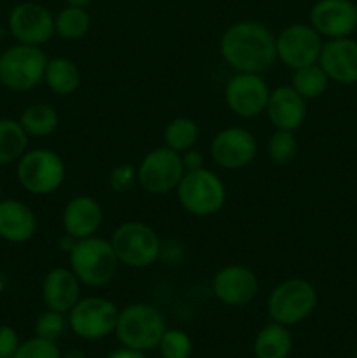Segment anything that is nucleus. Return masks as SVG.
I'll return each mask as SVG.
<instances>
[{
	"mask_svg": "<svg viewBox=\"0 0 357 358\" xmlns=\"http://www.w3.org/2000/svg\"><path fill=\"white\" fill-rule=\"evenodd\" d=\"M9 31L18 44L41 48L55 35V16L42 3L21 2L10 10Z\"/></svg>",
	"mask_w": 357,
	"mask_h": 358,
	"instance_id": "nucleus-14",
	"label": "nucleus"
},
{
	"mask_svg": "<svg viewBox=\"0 0 357 358\" xmlns=\"http://www.w3.org/2000/svg\"><path fill=\"white\" fill-rule=\"evenodd\" d=\"M93 2V0H65L66 6L70 7H80V9H88V6Z\"/></svg>",
	"mask_w": 357,
	"mask_h": 358,
	"instance_id": "nucleus-38",
	"label": "nucleus"
},
{
	"mask_svg": "<svg viewBox=\"0 0 357 358\" xmlns=\"http://www.w3.org/2000/svg\"><path fill=\"white\" fill-rule=\"evenodd\" d=\"M175 192L182 208L195 217L216 215L226 203V185L209 168L186 171Z\"/></svg>",
	"mask_w": 357,
	"mask_h": 358,
	"instance_id": "nucleus-6",
	"label": "nucleus"
},
{
	"mask_svg": "<svg viewBox=\"0 0 357 358\" xmlns=\"http://www.w3.org/2000/svg\"><path fill=\"white\" fill-rule=\"evenodd\" d=\"M167 322L160 310L147 303H133L119 310L115 338L125 348L149 352L160 346Z\"/></svg>",
	"mask_w": 357,
	"mask_h": 358,
	"instance_id": "nucleus-3",
	"label": "nucleus"
},
{
	"mask_svg": "<svg viewBox=\"0 0 357 358\" xmlns=\"http://www.w3.org/2000/svg\"><path fill=\"white\" fill-rule=\"evenodd\" d=\"M184 173L182 156L167 145L147 152L136 166L139 185L150 196H163L175 191Z\"/></svg>",
	"mask_w": 357,
	"mask_h": 358,
	"instance_id": "nucleus-9",
	"label": "nucleus"
},
{
	"mask_svg": "<svg viewBox=\"0 0 357 358\" xmlns=\"http://www.w3.org/2000/svg\"><path fill=\"white\" fill-rule=\"evenodd\" d=\"M16 177L21 187L35 196H49L58 191L66 177L62 156L51 149H31L20 157Z\"/></svg>",
	"mask_w": 357,
	"mask_h": 358,
	"instance_id": "nucleus-7",
	"label": "nucleus"
},
{
	"mask_svg": "<svg viewBox=\"0 0 357 358\" xmlns=\"http://www.w3.org/2000/svg\"><path fill=\"white\" fill-rule=\"evenodd\" d=\"M66 325H69V318L65 317V313L48 310L38 315L37 320H35V336L56 343V339L63 336Z\"/></svg>",
	"mask_w": 357,
	"mask_h": 358,
	"instance_id": "nucleus-31",
	"label": "nucleus"
},
{
	"mask_svg": "<svg viewBox=\"0 0 357 358\" xmlns=\"http://www.w3.org/2000/svg\"><path fill=\"white\" fill-rule=\"evenodd\" d=\"M310 24L328 41L350 37L357 30V3L352 0H318L310 9Z\"/></svg>",
	"mask_w": 357,
	"mask_h": 358,
	"instance_id": "nucleus-16",
	"label": "nucleus"
},
{
	"mask_svg": "<svg viewBox=\"0 0 357 358\" xmlns=\"http://www.w3.org/2000/svg\"><path fill=\"white\" fill-rule=\"evenodd\" d=\"M258 156V140L240 126L220 129L210 142V157L223 170L237 171L247 168Z\"/></svg>",
	"mask_w": 357,
	"mask_h": 358,
	"instance_id": "nucleus-12",
	"label": "nucleus"
},
{
	"mask_svg": "<svg viewBox=\"0 0 357 358\" xmlns=\"http://www.w3.org/2000/svg\"><path fill=\"white\" fill-rule=\"evenodd\" d=\"M298 156V140L294 131L275 129L268 140V157L276 166L290 164Z\"/></svg>",
	"mask_w": 357,
	"mask_h": 358,
	"instance_id": "nucleus-29",
	"label": "nucleus"
},
{
	"mask_svg": "<svg viewBox=\"0 0 357 358\" xmlns=\"http://www.w3.org/2000/svg\"><path fill=\"white\" fill-rule=\"evenodd\" d=\"M20 345L18 332L10 325H0V358H13Z\"/></svg>",
	"mask_w": 357,
	"mask_h": 358,
	"instance_id": "nucleus-34",
	"label": "nucleus"
},
{
	"mask_svg": "<svg viewBox=\"0 0 357 358\" xmlns=\"http://www.w3.org/2000/svg\"><path fill=\"white\" fill-rule=\"evenodd\" d=\"M13 358H62V352L55 341L42 338H31L21 343Z\"/></svg>",
	"mask_w": 357,
	"mask_h": 358,
	"instance_id": "nucleus-32",
	"label": "nucleus"
},
{
	"mask_svg": "<svg viewBox=\"0 0 357 358\" xmlns=\"http://www.w3.org/2000/svg\"><path fill=\"white\" fill-rule=\"evenodd\" d=\"M182 156V163H184L186 171H192V170H200V168H205V156H203L200 150H196L195 147L186 152L181 154Z\"/></svg>",
	"mask_w": 357,
	"mask_h": 358,
	"instance_id": "nucleus-35",
	"label": "nucleus"
},
{
	"mask_svg": "<svg viewBox=\"0 0 357 358\" xmlns=\"http://www.w3.org/2000/svg\"><path fill=\"white\" fill-rule=\"evenodd\" d=\"M270 91L272 90L259 73L237 72L224 87V98L234 115L252 119L265 114Z\"/></svg>",
	"mask_w": 357,
	"mask_h": 358,
	"instance_id": "nucleus-13",
	"label": "nucleus"
},
{
	"mask_svg": "<svg viewBox=\"0 0 357 358\" xmlns=\"http://www.w3.org/2000/svg\"><path fill=\"white\" fill-rule=\"evenodd\" d=\"M48 56L37 45L14 44L0 55V84L14 93H27L44 83Z\"/></svg>",
	"mask_w": 357,
	"mask_h": 358,
	"instance_id": "nucleus-5",
	"label": "nucleus"
},
{
	"mask_svg": "<svg viewBox=\"0 0 357 358\" xmlns=\"http://www.w3.org/2000/svg\"><path fill=\"white\" fill-rule=\"evenodd\" d=\"M20 124L27 131L28 136L34 138H46L52 135L59 124L58 112L48 103H31L21 112Z\"/></svg>",
	"mask_w": 357,
	"mask_h": 358,
	"instance_id": "nucleus-24",
	"label": "nucleus"
},
{
	"mask_svg": "<svg viewBox=\"0 0 357 358\" xmlns=\"http://www.w3.org/2000/svg\"><path fill=\"white\" fill-rule=\"evenodd\" d=\"M104 220L100 203L88 194L76 196L65 205L62 213L63 231L76 240L94 236Z\"/></svg>",
	"mask_w": 357,
	"mask_h": 358,
	"instance_id": "nucleus-19",
	"label": "nucleus"
},
{
	"mask_svg": "<svg viewBox=\"0 0 357 358\" xmlns=\"http://www.w3.org/2000/svg\"><path fill=\"white\" fill-rule=\"evenodd\" d=\"M76 238L70 236V234H63L62 240H59V247H62L63 252H70L74 248V245H76Z\"/></svg>",
	"mask_w": 357,
	"mask_h": 358,
	"instance_id": "nucleus-37",
	"label": "nucleus"
},
{
	"mask_svg": "<svg viewBox=\"0 0 357 358\" xmlns=\"http://www.w3.org/2000/svg\"><path fill=\"white\" fill-rule=\"evenodd\" d=\"M139 184L136 178V168L132 163L118 164L114 170L108 175V187L118 194H125V192L132 191L135 185Z\"/></svg>",
	"mask_w": 357,
	"mask_h": 358,
	"instance_id": "nucleus-33",
	"label": "nucleus"
},
{
	"mask_svg": "<svg viewBox=\"0 0 357 358\" xmlns=\"http://www.w3.org/2000/svg\"><path fill=\"white\" fill-rule=\"evenodd\" d=\"M44 83L58 96H70L80 86V70L72 59L52 58L48 62L44 73Z\"/></svg>",
	"mask_w": 357,
	"mask_h": 358,
	"instance_id": "nucleus-23",
	"label": "nucleus"
},
{
	"mask_svg": "<svg viewBox=\"0 0 357 358\" xmlns=\"http://www.w3.org/2000/svg\"><path fill=\"white\" fill-rule=\"evenodd\" d=\"M265 114L275 129L296 131L307 117V100L293 86H279L270 91Z\"/></svg>",
	"mask_w": 357,
	"mask_h": 358,
	"instance_id": "nucleus-18",
	"label": "nucleus"
},
{
	"mask_svg": "<svg viewBox=\"0 0 357 358\" xmlns=\"http://www.w3.org/2000/svg\"><path fill=\"white\" fill-rule=\"evenodd\" d=\"M329 77L328 73L322 70V66L318 63L314 65L303 66V69L294 70L293 80H290V86L298 91V94L304 98V100H314V98L322 96L326 93L329 86Z\"/></svg>",
	"mask_w": 357,
	"mask_h": 358,
	"instance_id": "nucleus-27",
	"label": "nucleus"
},
{
	"mask_svg": "<svg viewBox=\"0 0 357 358\" xmlns=\"http://www.w3.org/2000/svg\"><path fill=\"white\" fill-rule=\"evenodd\" d=\"M107 358H147V355L144 352H136V350L125 348V346H122V348L114 350Z\"/></svg>",
	"mask_w": 357,
	"mask_h": 358,
	"instance_id": "nucleus-36",
	"label": "nucleus"
},
{
	"mask_svg": "<svg viewBox=\"0 0 357 358\" xmlns=\"http://www.w3.org/2000/svg\"><path fill=\"white\" fill-rule=\"evenodd\" d=\"M119 310L112 301L100 296L79 299L69 311V327L76 336L86 341H98L114 334Z\"/></svg>",
	"mask_w": 357,
	"mask_h": 358,
	"instance_id": "nucleus-10",
	"label": "nucleus"
},
{
	"mask_svg": "<svg viewBox=\"0 0 357 358\" xmlns=\"http://www.w3.org/2000/svg\"><path fill=\"white\" fill-rule=\"evenodd\" d=\"M37 233V215L21 199H0V238L9 243H27Z\"/></svg>",
	"mask_w": 357,
	"mask_h": 358,
	"instance_id": "nucleus-21",
	"label": "nucleus"
},
{
	"mask_svg": "<svg viewBox=\"0 0 357 358\" xmlns=\"http://www.w3.org/2000/svg\"><path fill=\"white\" fill-rule=\"evenodd\" d=\"M79 278L70 268H52L42 282V299L48 310L69 315L80 299Z\"/></svg>",
	"mask_w": 357,
	"mask_h": 358,
	"instance_id": "nucleus-20",
	"label": "nucleus"
},
{
	"mask_svg": "<svg viewBox=\"0 0 357 358\" xmlns=\"http://www.w3.org/2000/svg\"><path fill=\"white\" fill-rule=\"evenodd\" d=\"M200 138V128L192 119L175 117L167 124L163 131L164 145L175 152L182 154L192 149Z\"/></svg>",
	"mask_w": 357,
	"mask_h": 358,
	"instance_id": "nucleus-28",
	"label": "nucleus"
},
{
	"mask_svg": "<svg viewBox=\"0 0 357 358\" xmlns=\"http://www.w3.org/2000/svg\"><path fill=\"white\" fill-rule=\"evenodd\" d=\"M70 269L76 273L79 282L86 287L100 289L114 280L119 269L118 255L111 240L102 236H90L77 240L69 252Z\"/></svg>",
	"mask_w": 357,
	"mask_h": 358,
	"instance_id": "nucleus-2",
	"label": "nucleus"
},
{
	"mask_svg": "<svg viewBox=\"0 0 357 358\" xmlns=\"http://www.w3.org/2000/svg\"><path fill=\"white\" fill-rule=\"evenodd\" d=\"M111 243L119 264L133 269L153 266L163 250L156 231L140 220H126L119 224L112 233Z\"/></svg>",
	"mask_w": 357,
	"mask_h": 358,
	"instance_id": "nucleus-4",
	"label": "nucleus"
},
{
	"mask_svg": "<svg viewBox=\"0 0 357 358\" xmlns=\"http://www.w3.org/2000/svg\"><path fill=\"white\" fill-rule=\"evenodd\" d=\"M317 299V290L308 280L289 278L270 292L268 315L276 324L290 327L314 313Z\"/></svg>",
	"mask_w": 357,
	"mask_h": 358,
	"instance_id": "nucleus-8",
	"label": "nucleus"
},
{
	"mask_svg": "<svg viewBox=\"0 0 357 358\" xmlns=\"http://www.w3.org/2000/svg\"><path fill=\"white\" fill-rule=\"evenodd\" d=\"M219 51L234 72L262 76L276 62V37L259 21H237L220 37Z\"/></svg>",
	"mask_w": 357,
	"mask_h": 358,
	"instance_id": "nucleus-1",
	"label": "nucleus"
},
{
	"mask_svg": "<svg viewBox=\"0 0 357 358\" xmlns=\"http://www.w3.org/2000/svg\"><path fill=\"white\" fill-rule=\"evenodd\" d=\"M0 199H2V185H0Z\"/></svg>",
	"mask_w": 357,
	"mask_h": 358,
	"instance_id": "nucleus-40",
	"label": "nucleus"
},
{
	"mask_svg": "<svg viewBox=\"0 0 357 358\" xmlns=\"http://www.w3.org/2000/svg\"><path fill=\"white\" fill-rule=\"evenodd\" d=\"M318 65L332 83L357 84V41L350 37L329 38L322 45Z\"/></svg>",
	"mask_w": 357,
	"mask_h": 358,
	"instance_id": "nucleus-17",
	"label": "nucleus"
},
{
	"mask_svg": "<svg viewBox=\"0 0 357 358\" xmlns=\"http://www.w3.org/2000/svg\"><path fill=\"white\" fill-rule=\"evenodd\" d=\"M91 28V16L86 9L65 6L55 16V35L63 41L83 38Z\"/></svg>",
	"mask_w": 357,
	"mask_h": 358,
	"instance_id": "nucleus-26",
	"label": "nucleus"
},
{
	"mask_svg": "<svg viewBox=\"0 0 357 358\" xmlns=\"http://www.w3.org/2000/svg\"><path fill=\"white\" fill-rule=\"evenodd\" d=\"M354 358H357V350H356V355H354Z\"/></svg>",
	"mask_w": 357,
	"mask_h": 358,
	"instance_id": "nucleus-41",
	"label": "nucleus"
},
{
	"mask_svg": "<svg viewBox=\"0 0 357 358\" xmlns=\"http://www.w3.org/2000/svg\"><path fill=\"white\" fill-rule=\"evenodd\" d=\"M27 131L20 121L10 117L0 119V164L18 163L28 150Z\"/></svg>",
	"mask_w": 357,
	"mask_h": 358,
	"instance_id": "nucleus-25",
	"label": "nucleus"
},
{
	"mask_svg": "<svg viewBox=\"0 0 357 358\" xmlns=\"http://www.w3.org/2000/svg\"><path fill=\"white\" fill-rule=\"evenodd\" d=\"M293 352V334L289 327L272 322L262 327L254 339L255 358H287Z\"/></svg>",
	"mask_w": 357,
	"mask_h": 358,
	"instance_id": "nucleus-22",
	"label": "nucleus"
},
{
	"mask_svg": "<svg viewBox=\"0 0 357 358\" xmlns=\"http://www.w3.org/2000/svg\"><path fill=\"white\" fill-rule=\"evenodd\" d=\"M158 348L163 358H189L192 353V341L184 331L167 329Z\"/></svg>",
	"mask_w": 357,
	"mask_h": 358,
	"instance_id": "nucleus-30",
	"label": "nucleus"
},
{
	"mask_svg": "<svg viewBox=\"0 0 357 358\" xmlns=\"http://www.w3.org/2000/svg\"><path fill=\"white\" fill-rule=\"evenodd\" d=\"M62 358H86V355L80 350H69L65 355H62Z\"/></svg>",
	"mask_w": 357,
	"mask_h": 358,
	"instance_id": "nucleus-39",
	"label": "nucleus"
},
{
	"mask_svg": "<svg viewBox=\"0 0 357 358\" xmlns=\"http://www.w3.org/2000/svg\"><path fill=\"white\" fill-rule=\"evenodd\" d=\"M322 37L312 24L293 23L276 35V59L287 69L298 70L318 63Z\"/></svg>",
	"mask_w": 357,
	"mask_h": 358,
	"instance_id": "nucleus-11",
	"label": "nucleus"
},
{
	"mask_svg": "<svg viewBox=\"0 0 357 358\" xmlns=\"http://www.w3.org/2000/svg\"><path fill=\"white\" fill-rule=\"evenodd\" d=\"M212 292L216 299L226 304V306H247L258 296L259 280L255 273L247 266H224L214 275Z\"/></svg>",
	"mask_w": 357,
	"mask_h": 358,
	"instance_id": "nucleus-15",
	"label": "nucleus"
}]
</instances>
